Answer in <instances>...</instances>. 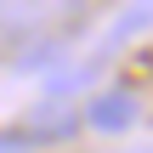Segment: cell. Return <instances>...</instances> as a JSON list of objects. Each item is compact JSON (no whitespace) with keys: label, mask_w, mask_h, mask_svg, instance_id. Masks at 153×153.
I'll return each instance as SVG.
<instances>
[{"label":"cell","mask_w":153,"mask_h":153,"mask_svg":"<svg viewBox=\"0 0 153 153\" xmlns=\"http://www.w3.org/2000/svg\"><path fill=\"white\" fill-rule=\"evenodd\" d=\"M136 97L125 91V85H114V91H97L91 97V108H85V119H91V131H108V136H119V131H131L136 125Z\"/></svg>","instance_id":"6da1fadb"},{"label":"cell","mask_w":153,"mask_h":153,"mask_svg":"<svg viewBox=\"0 0 153 153\" xmlns=\"http://www.w3.org/2000/svg\"><path fill=\"white\" fill-rule=\"evenodd\" d=\"M74 131H79V114L68 102H45L40 114H28V136H40V142H68Z\"/></svg>","instance_id":"7a4b0ae2"},{"label":"cell","mask_w":153,"mask_h":153,"mask_svg":"<svg viewBox=\"0 0 153 153\" xmlns=\"http://www.w3.org/2000/svg\"><path fill=\"white\" fill-rule=\"evenodd\" d=\"M0 17H6V40H11V51H17L23 40L40 34V23H45V0H6Z\"/></svg>","instance_id":"3957f363"},{"label":"cell","mask_w":153,"mask_h":153,"mask_svg":"<svg viewBox=\"0 0 153 153\" xmlns=\"http://www.w3.org/2000/svg\"><path fill=\"white\" fill-rule=\"evenodd\" d=\"M57 57H62V40H57V34H34L28 51H11V68H45V62H57Z\"/></svg>","instance_id":"277c9868"},{"label":"cell","mask_w":153,"mask_h":153,"mask_svg":"<svg viewBox=\"0 0 153 153\" xmlns=\"http://www.w3.org/2000/svg\"><path fill=\"white\" fill-rule=\"evenodd\" d=\"M142 153H153V148H142Z\"/></svg>","instance_id":"5b68a950"}]
</instances>
